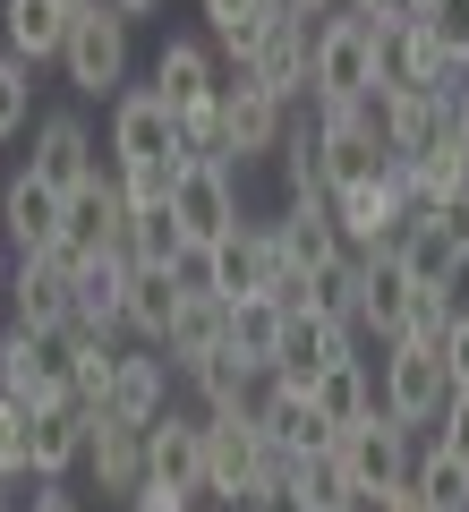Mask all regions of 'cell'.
<instances>
[{
	"label": "cell",
	"instance_id": "cell-21",
	"mask_svg": "<svg viewBox=\"0 0 469 512\" xmlns=\"http://www.w3.org/2000/svg\"><path fill=\"white\" fill-rule=\"evenodd\" d=\"M86 461V410L77 402H52V410H26V478H69Z\"/></svg>",
	"mask_w": 469,
	"mask_h": 512
},
{
	"label": "cell",
	"instance_id": "cell-8",
	"mask_svg": "<svg viewBox=\"0 0 469 512\" xmlns=\"http://www.w3.org/2000/svg\"><path fill=\"white\" fill-rule=\"evenodd\" d=\"M145 163L180 171V120L163 111L154 86H120L111 94V171H145Z\"/></svg>",
	"mask_w": 469,
	"mask_h": 512
},
{
	"label": "cell",
	"instance_id": "cell-6",
	"mask_svg": "<svg viewBox=\"0 0 469 512\" xmlns=\"http://www.w3.org/2000/svg\"><path fill=\"white\" fill-rule=\"evenodd\" d=\"M469 69H452L427 43V26H376V94H435V103H461Z\"/></svg>",
	"mask_w": 469,
	"mask_h": 512
},
{
	"label": "cell",
	"instance_id": "cell-14",
	"mask_svg": "<svg viewBox=\"0 0 469 512\" xmlns=\"http://www.w3.org/2000/svg\"><path fill=\"white\" fill-rule=\"evenodd\" d=\"M171 410V367L163 350H111V384H103V410L94 419H120V427H154Z\"/></svg>",
	"mask_w": 469,
	"mask_h": 512
},
{
	"label": "cell",
	"instance_id": "cell-31",
	"mask_svg": "<svg viewBox=\"0 0 469 512\" xmlns=\"http://www.w3.org/2000/svg\"><path fill=\"white\" fill-rule=\"evenodd\" d=\"M299 316H316V325H342V333H359V256H333V265H316L307 274V308Z\"/></svg>",
	"mask_w": 469,
	"mask_h": 512
},
{
	"label": "cell",
	"instance_id": "cell-15",
	"mask_svg": "<svg viewBox=\"0 0 469 512\" xmlns=\"http://www.w3.org/2000/svg\"><path fill=\"white\" fill-rule=\"evenodd\" d=\"M26 171H35L52 197L86 188L94 171H103V163H94V128L77 120V111H43V120H35V154H26Z\"/></svg>",
	"mask_w": 469,
	"mask_h": 512
},
{
	"label": "cell",
	"instance_id": "cell-36",
	"mask_svg": "<svg viewBox=\"0 0 469 512\" xmlns=\"http://www.w3.org/2000/svg\"><path fill=\"white\" fill-rule=\"evenodd\" d=\"M401 180H410L418 214H435L444 197H461V188H469V154H461V146H435L427 163H401Z\"/></svg>",
	"mask_w": 469,
	"mask_h": 512
},
{
	"label": "cell",
	"instance_id": "cell-27",
	"mask_svg": "<svg viewBox=\"0 0 469 512\" xmlns=\"http://www.w3.org/2000/svg\"><path fill=\"white\" fill-rule=\"evenodd\" d=\"M69 18H77V9H60V0H0V35H9V60H26V69L60 60V43H69Z\"/></svg>",
	"mask_w": 469,
	"mask_h": 512
},
{
	"label": "cell",
	"instance_id": "cell-44",
	"mask_svg": "<svg viewBox=\"0 0 469 512\" xmlns=\"http://www.w3.org/2000/svg\"><path fill=\"white\" fill-rule=\"evenodd\" d=\"M435 453L469 470V393H452V402H444V419H435Z\"/></svg>",
	"mask_w": 469,
	"mask_h": 512
},
{
	"label": "cell",
	"instance_id": "cell-39",
	"mask_svg": "<svg viewBox=\"0 0 469 512\" xmlns=\"http://www.w3.org/2000/svg\"><path fill=\"white\" fill-rule=\"evenodd\" d=\"M282 188L290 197H333L325 188V154H316V128H290L282 137Z\"/></svg>",
	"mask_w": 469,
	"mask_h": 512
},
{
	"label": "cell",
	"instance_id": "cell-33",
	"mask_svg": "<svg viewBox=\"0 0 469 512\" xmlns=\"http://www.w3.org/2000/svg\"><path fill=\"white\" fill-rule=\"evenodd\" d=\"M410 495H418L427 512H469V470L435 453V436H418V453H410Z\"/></svg>",
	"mask_w": 469,
	"mask_h": 512
},
{
	"label": "cell",
	"instance_id": "cell-30",
	"mask_svg": "<svg viewBox=\"0 0 469 512\" xmlns=\"http://www.w3.org/2000/svg\"><path fill=\"white\" fill-rule=\"evenodd\" d=\"M256 367L248 359H231V350H214V359H197L188 367V393H197V419H214V410H248L256 402Z\"/></svg>",
	"mask_w": 469,
	"mask_h": 512
},
{
	"label": "cell",
	"instance_id": "cell-26",
	"mask_svg": "<svg viewBox=\"0 0 469 512\" xmlns=\"http://www.w3.org/2000/svg\"><path fill=\"white\" fill-rule=\"evenodd\" d=\"M154 350H163V367H171V376H188L197 359L231 350V308H222V299H180V316H171V333H163Z\"/></svg>",
	"mask_w": 469,
	"mask_h": 512
},
{
	"label": "cell",
	"instance_id": "cell-17",
	"mask_svg": "<svg viewBox=\"0 0 469 512\" xmlns=\"http://www.w3.org/2000/svg\"><path fill=\"white\" fill-rule=\"evenodd\" d=\"M273 248H282L290 274H316V265H333V256H342L333 197H282V214H273Z\"/></svg>",
	"mask_w": 469,
	"mask_h": 512
},
{
	"label": "cell",
	"instance_id": "cell-50",
	"mask_svg": "<svg viewBox=\"0 0 469 512\" xmlns=\"http://www.w3.org/2000/svg\"><path fill=\"white\" fill-rule=\"evenodd\" d=\"M359 512H427V504H418L410 487H393V495H376V504H359Z\"/></svg>",
	"mask_w": 469,
	"mask_h": 512
},
{
	"label": "cell",
	"instance_id": "cell-16",
	"mask_svg": "<svg viewBox=\"0 0 469 512\" xmlns=\"http://www.w3.org/2000/svg\"><path fill=\"white\" fill-rule=\"evenodd\" d=\"M120 299H128V256H94L69 274V333L77 342H120Z\"/></svg>",
	"mask_w": 469,
	"mask_h": 512
},
{
	"label": "cell",
	"instance_id": "cell-55",
	"mask_svg": "<svg viewBox=\"0 0 469 512\" xmlns=\"http://www.w3.org/2000/svg\"><path fill=\"white\" fill-rule=\"evenodd\" d=\"M350 512H359V504H350Z\"/></svg>",
	"mask_w": 469,
	"mask_h": 512
},
{
	"label": "cell",
	"instance_id": "cell-54",
	"mask_svg": "<svg viewBox=\"0 0 469 512\" xmlns=\"http://www.w3.org/2000/svg\"><path fill=\"white\" fill-rule=\"evenodd\" d=\"M60 9H94V0H60Z\"/></svg>",
	"mask_w": 469,
	"mask_h": 512
},
{
	"label": "cell",
	"instance_id": "cell-23",
	"mask_svg": "<svg viewBox=\"0 0 469 512\" xmlns=\"http://www.w3.org/2000/svg\"><path fill=\"white\" fill-rule=\"evenodd\" d=\"M307 402H316V419H325L333 436L367 427V419H376V359H333L325 376L307 384Z\"/></svg>",
	"mask_w": 469,
	"mask_h": 512
},
{
	"label": "cell",
	"instance_id": "cell-11",
	"mask_svg": "<svg viewBox=\"0 0 469 512\" xmlns=\"http://www.w3.org/2000/svg\"><path fill=\"white\" fill-rule=\"evenodd\" d=\"M256 461H265L256 419L248 410H214V419H205V504H248L256 495Z\"/></svg>",
	"mask_w": 469,
	"mask_h": 512
},
{
	"label": "cell",
	"instance_id": "cell-43",
	"mask_svg": "<svg viewBox=\"0 0 469 512\" xmlns=\"http://www.w3.org/2000/svg\"><path fill=\"white\" fill-rule=\"evenodd\" d=\"M435 359H444V384L452 393H469V308H452L444 342H435Z\"/></svg>",
	"mask_w": 469,
	"mask_h": 512
},
{
	"label": "cell",
	"instance_id": "cell-49",
	"mask_svg": "<svg viewBox=\"0 0 469 512\" xmlns=\"http://www.w3.org/2000/svg\"><path fill=\"white\" fill-rule=\"evenodd\" d=\"M103 9H111V18H120V26H137V18H154L163 0H103Z\"/></svg>",
	"mask_w": 469,
	"mask_h": 512
},
{
	"label": "cell",
	"instance_id": "cell-2",
	"mask_svg": "<svg viewBox=\"0 0 469 512\" xmlns=\"http://www.w3.org/2000/svg\"><path fill=\"white\" fill-rule=\"evenodd\" d=\"M359 94H376V26L325 9L307 35V103H359Z\"/></svg>",
	"mask_w": 469,
	"mask_h": 512
},
{
	"label": "cell",
	"instance_id": "cell-47",
	"mask_svg": "<svg viewBox=\"0 0 469 512\" xmlns=\"http://www.w3.org/2000/svg\"><path fill=\"white\" fill-rule=\"evenodd\" d=\"M128 512H197V495H171V487H137Z\"/></svg>",
	"mask_w": 469,
	"mask_h": 512
},
{
	"label": "cell",
	"instance_id": "cell-10",
	"mask_svg": "<svg viewBox=\"0 0 469 512\" xmlns=\"http://www.w3.org/2000/svg\"><path fill=\"white\" fill-rule=\"evenodd\" d=\"M222 137H231V171H248V163H265V154H282V137H290V103H273L265 86H248V77H222Z\"/></svg>",
	"mask_w": 469,
	"mask_h": 512
},
{
	"label": "cell",
	"instance_id": "cell-29",
	"mask_svg": "<svg viewBox=\"0 0 469 512\" xmlns=\"http://www.w3.org/2000/svg\"><path fill=\"white\" fill-rule=\"evenodd\" d=\"M410 291H418V282L401 274L393 256H359V333L393 342V333H401V316H410Z\"/></svg>",
	"mask_w": 469,
	"mask_h": 512
},
{
	"label": "cell",
	"instance_id": "cell-46",
	"mask_svg": "<svg viewBox=\"0 0 469 512\" xmlns=\"http://www.w3.org/2000/svg\"><path fill=\"white\" fill-rule=\"evenodd\" d=\"M26 512H86V504H77V487H69V478H43V487L26 495Z\"/></svg>",
	"mask_w": 469,
	"mask_h": 512
},
{
	"label": "cell",
	"instance_id": "cell-52",
	"mask_svg": "<svg viewBox=\"0 0 469 512\" xmlns=\"http://www.w3.org/2000/svg\"><path fill=\"white\" fill-rule=\"evenodd\" d=\"M307 9H316V18H325V9H342V0H307Z\"/></svg>",
	"mask_w": 469,
	"mask_h": 512
},
{
	"label": "cell",
	"instance_id": "cell-48",
	"mask_svg": "<svg viewBox=\"0 0 469 512\" xmlns=\"http://www.w3.org/2000/svg\"><path fill=\"white\" fill-rule=\"evenodd\" d=\"M427 9H435V0H384V18H367V26H418Z\"/></svg>",
	"mask_w": 469,
	"mask_h": 512
},
{
	"label": "cell",
	"instance_id": "cell-1",
	"mask_svg": "<svg viewBox=\"0 0 469 512\" xmlns=\"http://www.w3.org/2000/svg\"><path fill=\"white\" fill-rule=\"evenodd\" d=\"M69 376H77V333L69 325H9L0 333V393L18 410L69 402Z\"/></svg>",
	"mask_w": 469,
	"mask_h": 512
},
{
	"label": "cell",
	"instance_id": "cell-19",
	"mask_svg": "<svg viewBox=\"0 0 469 512\" xmlns=\"http://www.w3.org/2000/svg\"><path fill=\"white\" fill-rule=\"evenodd\" d=\"M384 103V154L393 163H427L435 146H452V103L435 94H376Z\"/></svg>",
	"mask_w": 469,
	"mask_h": 512
},
{
	"label": "cell",
	"instance_id": "cell-24",
	"mask_svg": "<svg viewBox=\"0 0 469 512\" xmlns=\"http://www.w3.org/2000/svg\"><path fill=\"white\" fill-rule=\"evenodd\" d=\"M86 470L103 495H137L145 487V427H120V419H86Z\"/></svg>",
	"mask_w": 469,
	"mask_h": 512
},
{
	"label": "cell",
	"instance_id": "cell-51",
	"mask_svg": "<svg viewBox=\"0 0 469 512\" xmlns=\"http://www.w3.org/2000/svg\"><path fill=\"white\" fill-rule=\"evenodd\" d=\"M452 146L469 154V86H461V103H452Z\"/></svg>",
	"mask_w": 469,
	"mask_h": 512
},
{
	"label": "cell",
	"instance_id": "cell-9",
	"mask_svg": "<svg viewBox=\"0 0 469 512\" xmlns=\"http://www.w3.org/2000/svg\"><path fill=\"white\" fill-rule=\"evenodd\" d=\"M60 69H69V86H77V94H94V103L128 86V26L111 18L103 0L69 18V43H60Z\"/></svg>",
	"mask_w": 469,
	"mask_h": 512
},
{
	"label": "cell",
	"instance_id": "cell-40",
	"mask_svg": "<svg viewBox=\"0 0 469 512\" xmlns=\"http://www.w3.org/2000/svg\"><path fill=\"white\" fill-rule=\"evenodd\" d=\"M26 120H35V69L0 52V146H9V137H18Z\"/></svg>",
	"mask_w": 469,
	"mask_h": 512
},
{
	"label": "cell",
	"instance_id": "cell-41",
	"mask_svg": "<svg viewBox=\"0 0 469 512\" xmlns=\"http://www.w3.org/2000/svg\"><path fill=\"white\" fill-rule=\"evenodd\" d=\"M418 26H427V43L452 60V69H469V0H435Z\"/></svg>",
	"mask_w": 469,
	"mask_h": 512
},
{
	"label": "cell",
	"instance_id": "cell-3",
	"mask_svg": "<svg viewBox=\"0 0 469 512\" xmlns=\"http://www.w3.org/2000/svg\"><path fill=\"white\" fill-rule=\"evenodd\" d=\"M452 384H444V359H435V342H384L376 359V410L393 427H410V436H427L435 419H444Z\"/></svg>",
	"mask_w": 469,
	"mask_h": 512
},
{
	"label": "cell",
	"instance_id": "cell-18",
	"mask_svg": "<svg viewBox=\"0 0 469 512\" xmlns=\"http://www.w3.org/2000/svg\"><path fill=\"white\" fill-rule=\"evenodd\" d=\"M154 94H163V111H171V120H180V111H197V103H214V94H222L214 43H197V35H171L163 52H154Z\"/></svg>",
	"mask_w": 469,
	"mask_h": 512
},
{
	"label": "cell",
	"instance_id": "cell-13",
	"mask_svg": "<svg viewBox=\"0 0 469 512\" xmlns=\"http://www.w3.org/2000/svg\"><path fill=\"white\" fill-rule=\"evenodd\" d=\"M145 487H171V495L205 504V419L197 410H163L145 427Z\"/></svg>",
	"mask_w": 469,
	"mask_h": 512
},
{
	"label": "cell",
	"instance_id": "cell-5",
	"mask_svg": "<svg viewBox=\"0 0 469 512\" xmlns=\"http://www.w3.org/2000/svg\"><path fill=\"white\" fill-rule=\"evenodd\" d=\"M273 274H290L282 248H273V214H239L231 231L205 248V291H214L222 308H231V299H256Z\"/></svg>",
	"mask_w": 469,
	"mask_h": 512
},
{
	"label": "cell",
	"instance_id": "cell-28",
	"mask_svg": "<svg viewBox=\"0 0 469 512\" xmlns=\"http://www.w3.org/2000/svg\"><path fill=\"white\" fill-rule=\"evenodd\" d=\"M180 282H171L163 274V265H128V299H120V333H128V342H145V350H154V342H163V333H171V316H180Z\"/></svg>",
	"mask_w": 469,
	"mask_h": 512
},
{
	"label": "cell",
	"instance_id": "cell-20",
	"mask_svg": "<svg viewBox=\"0 0 469 512\" xmlns=\"http://www.w3.org/2000/svg\"><path fill=\"white\" fill-rule=\"evenodd\" d=\"M0 239H9L18 256H52V239H60V197L35 180V171L0 180Z\"/></svg>",
	"mask_w": 469,
	"mask_h": 512
},
{
	"label": "cell",
	"instance_id": "cell-4",
	"mask_svg": "<svg viewBox=\"0 0 469 512\" xmlns=\"http://www.w3.org/2000/svg\"><path fill=\"white\" fill-rule=\"evenodd\" d=\"M120 248H128V205H120V188H111V163H103L86 188H69V197H60V239H52V256L77 274V265L120 256Z\"/></svg>",
	"mask_w": 469,
	"mask_h": 512
},
{
	"label": "cell",
	"instance_id": "cell-45",
	"mask_svg": "<svg viewBox=\"0 0 469 512\" xmlns=\"http://www.w3.org/2000/svg\"><path fill=\"white\" fill-rule=\"evenodd\" d=\"M427 231L444 239V248L461 256V265H469V188H461V197H444V205H435V214H427Z\"/></svg>",
	"mask_w": 469,
	"mask_h": 512
},
{
	"label": "cell",
	"instance_id": "cell-42",
	"mask_svg": "<svg viewBox=\"0 0 469 512\" xmlns=\"http://www.w3.org/2000/svg\"><path fill=\"white\" fill-rule=\"evenodd\" d=\"M0 478H9V487L26 478V410L9 402V393H0Z\"/></svg>",
	"mask_w": 469,
	"mask_h": 512
},
{
	"label": "cell",
	"instance_id": "cell-34",
	"mask_svg": "<svg viewBox=\"0 0 469 512\" xmlns=\"http://www.w3.org/2000/svg\"><path fill=\"white\" fill-rule=\"evenodd\" d=\"M273 350H282V308H273L265 291H256V299H231V359H248L256 376H265Z\"/></svg>",
	"mask_w": 469,
	"mask_h": 512
},
{
	"label": "cell",
	"instance_id": "cell-7",
	"mask_svg": "<svg viewBox=\"0 0 469 512\" xmlns=\"http://www.w3.org/2000/svg\"><path fill=\"white\" fill-rule=\"evenodd\" d=\"M410 453H418V436H410V427H393L384 410H376L367 427H350V436H333V461H342V478H350L359 504L410 487Z\"/></svg>",
	"mask_w": 469,
	"mask_h": 512
},
{
	"label": "cell",
	"instance_id": "cell-35",
	"mask_svg": "<svg viewBox=\"0 0 469 512\" xmlns=\"http://www.w3.org/2000/svg\"><path fill=\"white\" fill-rule=\"evenodd\" d=\"M393 265H401V274L418 282V291H461V274H469V265H461V256H452L444 239L427 231V222H418V231H410V239L393 248Z\"/></svg>",
	"mask_w": 469,
	"mask_h": 512
},
{
	"label": "cell",
	"instance_id": "cell-22",
	"mask_svg": "<svg viewBox=\"0 0 469 512\" xmlns=\"http://www.w3.org/2000/svg\"><path fill=\"white\" fill-rule=\"evenodd\" d=\"M307 35H316V26H273L265 18V35H256V52L239 60V77L265 86L273 103H299L307 94Z\"/></svg>",
	"mask_w": 469,
	"mask_h": 512
},
{
	"label": "cell",
	"instance_id": "cell-37",
	"mask_svg": "<svg viewBox=\"0 0 469 512\" xmlns=\"http://www.w3.org/2000/svg\"><path fill=\"white\" fill-rule=\"evenodd\" d=\"M128 265H163V274H171V265H180V256H188V239H180V222H171V205H154V214H128Z\"/></svg>",
	"mask_w": 469,
	"mask_h": 512
},
{
	"label": "cell",
	"instance_id": "cell-38",
	"mask_svg": "<svg viewBox=\"0 0 469 512\" xmlns=\"http://www.w3.org/2000/svg\"><path fill=\"white\" fill-rule=\"evenodd\" d=\"M180 163H222L231 171V137H222V103L180 111Z\"/></svg>",
	"mask_w": 469,
	"mask_h": 512
},
{
	"label": "cell",
	"instance_id": "cell-56",
	"mask_svg": "<svg viewBox=\"0 0 469 512\" xmlns=\"http://www.w3.org/2000/svg\"><path fill=\"white\" fill-rule=\"evenodd\" d=\"M197 512H205V504H197Z\"/></svg>",
	"mask_w": 469,
	"mask_h": 512
},
{
	"label": "cell",
	"instance_id": "cell-12",
	"mask_svg": "<svg viewBox=\"0 0 469 512\" xmlns=\"http://www.w3.org/2000/svg\"><path fill=\"white\" fill-rule=\"evenodd\" d=\"M171 222H180L188 248H214V239L239 222V171H222V163H180V180H171Z\"/></svg>",
	"mask_w": 469,
	"mask_h": 512
},
{
	"label": "cell",
	"instance_id": "cell-32",
	"mask_svg": "<svg viewBox=\"0 0 469 512\" xmlns=\"http://www.w3.org/2000/svg\"><path fill=\"white\" fill-rule=\"evenodd\" d=\"M359 495H350V478H342V461L333 453H307V461H290V487H282V512H350Z\"/></svg>",
	"mask_w": 469,
	"mask_h": 512
},
{
	"label": "cell",
	"instance_id": "cell-25",
	"mask_svg": "<svg viewBox=\"0 0 469 512\" xmlns=\"http://www.w3.org/2000/svg\"><path fill=\"white\" fill-rule=\"evenodd\" d=\"M18 325H69V265L60 256H18L9 274H0Z\"/></svg>",
	"mask_w": 469,
	"mask_h": 512
},
{
	"label": "cell",
	"instance_id": "cell-53",
	"mask_svg": "<svg viewBox=\"0 0 469 512\" xmlns=\"http://www.w3.org/2000/svg\"><path fill=\"white\" fill-rule=\"evenodd\" d=\"M9 504H18V495H9V478H0V512H9Z\"/></svg>",
	"mask_w": 469,
	"mask_h": 512
}]
</instances>
